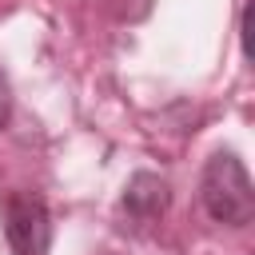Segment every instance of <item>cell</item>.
<instances>
[{
    "label": "cell",
    "instance_id": "6da1fadb",
    "mask_svg": "<svg viewBox=\"0 0 255 255\" xmlns=\"http://www.w3.org/2000/svg\"><path fill=\"white\" fill-rule=\"evenodd\" d=\"M199 199H203L207 215L223 227H247L255 219V187L235 151H215L203 163Z\"/></svg>",
    "mask_w": 255,
    "mask_h": 255
},
{
    "label": "cell",
    "instance_id": "7a4b0ae2",
    "mask_svg": "<svg viewBox=\"0 0 255 255\" xmlns=\"http://www.w3.org/2000/svg\"><path fill=\"white\" fill-rule=\"evenodd\" d=\"M4 235H8L12 255H48L52 247L48 203L32 191H12L4 199Z\"/></svg>",
    "mask_w": 255,
    "mask_h": 255
},
{
    "label": "cell",
    "instance_id": "3957f363",
    "mask_svg": "<svg viewBox=\"0 0 255 255\" xmlns=\"http://www.w3.org/2000/svg\"><path fill=\"white\" fill-rule=\"evenodd\" d=\"M167 203H171V187L155 171H135L124 187V211L139 223H155L167 211Z\"/></svg>",
    "mask_w": 255,
    "mask_h": 255
},
{
    "label": "cell",
    "instance_id": "277c9868",
    "mask_svg": "<svg viewBox=\"0 0 255 255\" xmlns=\"http://www.w3.org/2000/svg\"><path fill=\"white\" fill-rule=\"evenodd\" d=\"M8 116H12V88H8V80L0 76V128L8 124Z\"/></svg>",
    "mask_w": 255,
    "mask_h": 255
}]
</instances>
